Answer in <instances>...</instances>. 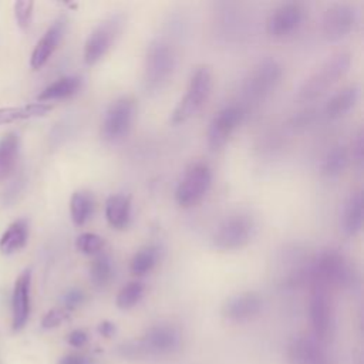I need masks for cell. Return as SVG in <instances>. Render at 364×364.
I'll list each match as a JSON object with an SVG mask.
<instances>
[{
	"label": "cell",
	"instance_id": "obj_1",
	"mask_svg": "<svg viewBox=\"0 0 364 364\" xmlns=\"http://www.w3.org/2000/svg\"><path fill=\"white\" fill-rule=\"evenodd\" d=\"M311 287H323L328 290L330 286L351 287L355 283L357 273L346 257L334 250H321L307 269Z\"/></svg>",
	"mask_w": 364,
	"mask_h": 364
},
{
	"label": "cell",
	"instance_id": "obj_2",
	"mask_svg": "<svg viewBox=\"0 0 364 364\" xmlns=\"http://www.w3.org/2000/svg\"><path fill=\"white\" fill-rule=\"evenodd\" d=\"M176 65V55L172 46L162 40H152L145 51L142 64V84L149 92L162 90L171 80Z\"/></svg>",
	"mask_w": 364,
	"mask_h": 364
},
{
	"label": "cell",
	"instance_id": "obj_3",
	"mask_svg": "<svg viewBox=\"0 0 364 364\" xmlns=\"http://www.w3.org/2000/svg\"><path fill=\"white\" fill-rule=\"evenodd\" d=\"M213 88V74L210 67L199 65L192 73L185 94L171 112V122L178 125L192 118L209 100Z\"/></svg>",
	"mask_w": 364,
	"mask_h": 364
},
{
	"label": "cell",
	"instance_id": "obj_4",
	"mask_svg": "<svg viewBox=\"0 0 364 364\" xmlns=\"http://www.w3.org/2000/svg\"><path fill=\"white\" fill-rule=\"evenodd\" d=\"M350 67V54L337 53L318 65L299 87L297 97L303 101H311L327 92L340 78L346 75Z\"/></svg>",
	"mask_w": 364,
	"mask_h": 364
},
{
	"label": "cell",
	"instance_id": "obj_5",
	"mask_svg": "<svg viewBox=\"0 0 364 364\" xmlns=\"http://www.w3.org/2000/svg\"><path fill=\"white\" fill-rule=\"evenodd\" d=\"M124 24L125 16L122 13H114L105 17L91 30L84 43L85 64H97L108 54V51L114 47L118 37L121 36Z\"/></svg>",
	"mask_w": 364,
	"mask_h": 364
},
{
	"label": "cell",
	"instance_id": "obj_6",
	"mask_svg": "<svg viewBox=\"0 0 364 364\" xmlns=\"http://www.w3.org/2000/svg\"><path fill=\"white\" fill-rule=\"evenodd\" d=\"M255 229V220L249 213L236 212L226 216L216 226L212 235V243L223 252L239 250L252 240Z\"/></svg>",
	"mask_w": 364,
	"mask_h": 364
},
{
	"label": "cell",
	"instance_id": "obj_7",
	"mask_svg": "<svg viewBox=\"0 0 364 364\" xmlns=\"http://www.w3.org/2000/svg\"><path fill=\"white\" fill-rule=\"evenodd\" d=\"M212 169L203 161L192 162L182 173L175 189V200L182 208L202 202L212 186Z\"/></svg>",
	"mask_w": 364,
	"mask_h": 364
},
{
	"label": "cell",
	"instance_id": "obj_8",
	"mask_svg": "<svg viewBox=\"0 0 364 364\" xmlns=\"http://www.w3.org/2000/svg\"><path fill=\"white\" fill-rule=\"evenodd\" d=\"M282 75L283 68L280 63L273 57H264L249 70L243 81V92L249 100H263L274 91Z\"/></svg>",
	"mask_w": 364,
	"mask_h": 364
},
{
	"label": "cell",
	"instance_id": "obj_9",
	"mask_svg": "<svg viewBox=\"0 0 364 364\" xmlns=\"http://www.w3.org/2000/svg\"><path fill=\"white\" fill-rule=\"evenodd\" d=\"M135 118V101L125 95L112 101L101 119V138L107 142H117L128 135Z\"/></svg>",
	"mask_w": 364,
	"mask_h": 364
},
{
	"label": "cell",
	"instance_id": "obj_10",
	"mask_svg": "<svg viewBox=\"0 0 364 364\" xmlns=\"http://www.w3.org/2000/svg\"><path fill=\"white\" fill-rule=\"evenodd\" d=\"M357 20L358 13L353 4L333 3L321 17V34L330 43L340 41L354 30Z\"/></svg>",
	"mask_w": 364,
	"mask_h": 364
},
{
	"label": "cell",
	"instance_id": "obj_11",
	"mask_svg": "<svg viewBox=\"0 0 364 364\" xmlns=\"http://www.w3.org/2000/svg\"><path fill=\"white\" fill-rule=\"evenodd\" d=\"M306 20V9L299 1L279 4L266 20V31L274 38L289 37L300 30Z\"/></svg>",
	"mask_w": 364,
	"mask_h": 364
},
{
	"label": "cell",
	"instance_id": "obj_12",
	"mask_svg": "<svg viewBox=\"0 0 364 364\" xmlns=\"http://www.w3.org/2000/svg\"><path fill=\"white\" fill-rule=\"evenodd\" d=\"M245 118V111L237 104H230L220 108L209 122L208 145L210 149H220L240 127Z\"/></svg>",
	"mask_w": 364,
	"mask_h": 364
},
{
	"label": "cell",
	"instance_id": "obj_13",
	"mask_svg": "<svg viewBox=\"0 0 364 364\" xmlns=\"http://www.w3.org/2000/svg\"><path fill=\"white\" fill-rule=\"evenodd\" d=\"M309 311L316 338L320 341L328 338L333 330V307L328 290L323 287H311Z\"/></svg>",
	"mask_w": 364,
	"mask_h": 364
},
{
	"label": "cell",
	"instance_id": "obj_14",
	"mask_svg": "<svg viewBox=\"0 0 364 364\" xmlns=\"http://www.w3.org/2000/svg\"><path fill=\"white\" fill-rule=\"evenodd\" d=\"M263 309V299L256 291H243L228 297L222 304V316L229 321L242 323L255 318Z\"/></svg>",
	"mask_w": 364,
	"mask_h": 364
},
{
	"label": "cell",
	"instance_id": "obj_15",
	"mask_svg": "<svg viewBox=\"0 0 364 364\" xmlns=\"http://www.w3.org/2000/svg\"><path fill=\"white\" fill-rule=\"evenodd\" d=\"M144 355L168 354L178 348L181 334L172 324H155L146 330L142 340L138 341Z\"/></svg>",
	"mask_w": 364,
	"mask_h": 364
},
{
	"label": "cell",
	"instance_id": "obj_16",
	"mask_svg": "<svg viewBox=\"0 0 364 364\" xmlns=\"http://www.w3.org/2000/svg\"><path fill=\"white\" fill-rule=\"evenodd\" d=\"M30 289H31V270H23L16 279L11 296V327L20 331L26 327L30 317Z\"/></svg>",
	"mask_w": 364,
	"mask_h": 364
},
{
	"label": "cell",
	"instance_id": "obj_17",
	"mask_svg": "<svg viewBox=\"0 0 364 364\" xmlns=\"http://www.w3.org/2000/svg\"><path fill=\"white\" fill-rule=\"evenodd\" d=\"M287 358L290 364H330L320 340L309 336H300L289 344Z\"/></svg>",
	"mask_w": 364,
	"mask_h": 364
},
{
	"label": "cell",
	"instance_id": "obj_18",
	"mask_svg": "<svg viewBox=\"0 0 364 364\" xmlns=\"http://www.w3.org/2000/svg\"><path fill=\"white\" fill-rule=\"evenodd\" d=\"M65 26H67L65 17L60 16L46 30L43 37L36 44V47L31 53V57H30V65L33 70H40L48 61V58L53 55V53L57 50V47L64 36Z\"/></svg>",
	"mask_w": 364,
	"mask_h": 364
},
{
	"label": "cell",
	"instance_id": "obj_19",
	"mask_svg": "<svg viewBox=\"0 0 364 364\" xmlns=\"http://www.w3.org/2000/svg\"><path fill=\"white\" fill-rule=\"evenodd\" d=\"M363 192L354 191L348 195L343 203L340 215V228L343 233L348 237H354L360 233L363 228Z\"/></svg>",
	"mask_w": 364,
	"mask_h": 364
},
{
	"label": "cell",
	"instance_id": "obj_20",
	"mask_svg": "<svg viewBox=\"0 0 364 364\" xmlns=\"http://www.w3.org/2000/svg\"><path fill=\"white\" fill-rule=\"evenodd\" d=\"M104 215L107 223L112 229H125L131 222V198L125 193L109 195L105 200Z\"/></svg>",
	"mask_w": 364,
	"mask_h": 364
},
{
	"label": "cell",
	"instance_id": "obj_21",
	"mask_svg": "<svg viewBox=\"0 0 364 364\" xmlns=\"http://www.w3.org/2000/svg\"><path fill=\"white\" fill-rule=\"evenodd\" d=\"M360 98V88L355 84H348L336 91L326 102V114L328 118H340L350 112Z\"/></svg>",
	"mask_w": 364,
	"mask_h": 364
},
{
	"label": "cell",
	"instance_id": "obj_22",
	"mask_svg": "<svg viewBox=\"0 0 364 364\" xmlns=\"http://www.w3.org/2000/svg\"><path fill=\"white\" fill-rule=\"evenodd\" d=\"M28 240V222L26 219L14 220L0 237V253L13 255L21 250Z\"/></svg>",
	"mask_w": 364,
	"mask_h": 364
},
{
	"label": "cell",
	"instance_id": "obj_23",
	"mask_svg": "<svg viewBox=\"0 0 364 364\" xmlns=\"http://www.w3.org/2000/svg\"><path fill=\"white\" fill-rule=\"evenodd\" d=\"M20 149V139L16 132H9L0 139V181H6L14 171Z\"/></svg>",
	"mask_w": 364,
	"mask_h": 364
},
{
	"label": "cell",
	"instance_id": "obj_24",
	"mask_svg": "<svg viewBox=\"0 0 364 364\" xmlns=\"http://www.w3.org/2000/svg\"><path fill=\"white\" fill-rule=\"evenodd\" d=\"M81 87V77L78 75H65L50 85H47L37 97L40 102L53 101V100H64L74 95Z\"/></svg>",
	"mask_w": 364,
	"mask_h": 364
},
{
	"label": "cell",
	"instance_id": "obj_25",
	"mask_svg": "<svg viewBox=\"0 0 364 364\" xmlns=\"http://www.w3.org/2000/svg\"><path fill=\"white\" fill-rule=\"evenodd\" d=\"M50 109H51V105L46 102H33L21 107H4V108H0V125L10 124L20 119L43 117Z\"/></svg>",
	"mask_w": 364,
	"mask_h": 364
},
{
	"label": "cell",
	"instance_id": "obj_26",
	"mask_svg": "<svg viewBox=\"0 0 364 364\" xmlns=\"http://www.w3.org/2000/svg\"><path fill=\"white\" fill-rule=\"evenodd\" d=\"M94 212V198L88 191L80 189L70 198V216L74 225L82 226Z\"/></svg>",
	"mask_w": 364,
	"mask_h": 364
},
{
	"label": "cell",
	"instance_id": "obj_27",
	"mask_svg": "<svg viewBox=\"0 0 364 364\" xmlns=\"http://www.w3.org/2000/svg\"><path fill=\"white\" fill-rule=\"evenodd\" d=\"M115 276L112 259L107 253H98L94 256L90 264V279L97 287L108 286Z\"/></svg>",
	"mask_w": 364,
	"mask_h": 364
},
{
	"label": "cell",
	"instance_id": "obj_28",
	"mask_svg": "<svg viewBox=\"0 0 364 364\" xmlns=\"http://www.w3.org/2000/svg\"><path fill=\"white\" fill-rule=\"evenodd\" d=\"M348 161H350V154L347 148L344 145H334L327 151L323 159L321 171L328 178H337L346 171Z\"/></svg>",
	"mask_w": 364,
	"mask_h": 364
},
{
	"label": "cell",
	"instance_id": "obj_29",
	"mask_svg": "<svg viewBox=\"0 0 364 364\" xmlns=\"http://www.w3.org/2000/svg\"><path fill=\"white\" fill-rule=\"evenodd\" d=\"M159 252L156 246L148 245L138 249L129 262V270L135 276H144L149 273L158 263Z\"/></svg>",
	"mask_w": 364,
	"mask_h": 364
},
{
	"label": "cell",
	"instance_id": "obj_30",
	"mask_svg": "<svg viewBox=\"0 0 364 364\" xmlns=\"http://www.w3.org/2000/svg\"><path fill=\"white\" fill-rule=\"evenodd\" d=\"M145 286L141 280H132L121 287V290L117 294L115 303L121 310H128L136 306L141 299L144 297Z\"/></svg>",
	"mask_w": 364,
	"mask_h": 364
},
{
	"label": "cell",
	"instance_id": "obj_31",
	"mask_svg": "<svg viewBox=\"0 0 364 364\" xmlns=\"http://www.w3.org/2000/svg\"><path fill=\"white\" fill-rule=\"evenodd\" d=\"M105 246V240L102 236L94 232H84L75 239V249L87 256H95L102 252Z\"/></svg>",
	"mask_w": 364,
	"mask_h": 364
},
{
	"label": "cell",
	"instance_id": "obj_32",
	"mask_svg": "<svg viewBox=\"0 0 364 364\" xmlns=\"http://www.w3.org/2000/svg\"><path fill=\"white\" fill-rule=\"evenodd\" d=\"M33 9H34L33 1H16L14 3V16H16V20H17V24L20 28H23V30L28 28L31 18H33Z\"/></svg>",
	"mask_w": 364,
	"mask_h": 364
},
{
	"label": "cell",
	"instance_id": "obj_33",
	"mask_svg": "<svg viewBox=\"0 0 364 364\" xmlns=\"http://www.w3.org/2000/svg\"><path fill=\"white\" fill-rule=\"evenodd\" d=\"M67 316H68V313L64 309H51L41 318V327L46 330L58 327L67 318Z\"/></svg>",
	"mask_w": 364,
	"mask_h": 364
},
{
	"label": "cell",
	"instance_id": "obj_34",
	"mask_svg": "<svg viewBox=\"0 0 364 364\" xmlns=\"http://www.w3.org/2000/svg\"><path fill=\"white\" fill-rule=\"evenodd\" d=\"M85 300V294L81 289H70L64 296H63V304H64V310H73L77 309L80 304H82V301Z\"/></svg>",
	"mask_w": 364,
	"mask_h": 364
},
{
	"label": "cell",
	"instance_id": "obj_35",
	"mask_svg": "<svg viewBox=\"0 0 364 364\" xmlns=\"http://www.w3.org/2000/svg\"><path fill=\"white\" fill-rule=\"evenodd\" d=\"M363 146H364V135H363V131L360 129L351 144V158L358 166L363 165V149H364Z\"/></svg>",
	"mask_w": 364,
	"mask_h": 364
},
{
	"label": "cell",
	"instance_id": "obj_36",
	"mask_svg": "<svg viewBox=\"0 0 364 364\" xmlns=\"http://www.w3.org/2000/svg\"><path fill=\"white\" fill-rule=\"evenodd\" d=\"M87 341H88V334L84 330L77 328V330H73L71 333L67 334V343L73 347L80 348V347L85 346Z\"/></svg>",
	"mask_w": 364,
	"mask_h": 364
},
{
	"label": "cell",
	"instance_id": "obj_37",
	"mask_svg": "<svg viewBox=\"0 0 364 364\" xmlns=\"http://www.w3.org/2000/svg\"><path fill=\"white\" fill-rule=\"evenodd\" d=\"M58 364H90V360L81 354H67L58 360Z\"/></svg>",
	"mask_w": 364,
	"mask_h": 364
},
{
	"label": "cell",
	"instance_id": "obj_38",
	"mask_svg": "<svg viewBox=\"0 0 364 364\" xmlns=\"http://www.w3.org/2000/svg\"><path fill=\"white\" fill-rule=\"evenodd\" d=\"M98 331H100V334L104 336V337H112L114 333H115V324L111 323V321H108V320H104V321L100 323Z\"/></svg>",
	"mask_w": 364,
	"mask_h": 364
}]
</instances>
